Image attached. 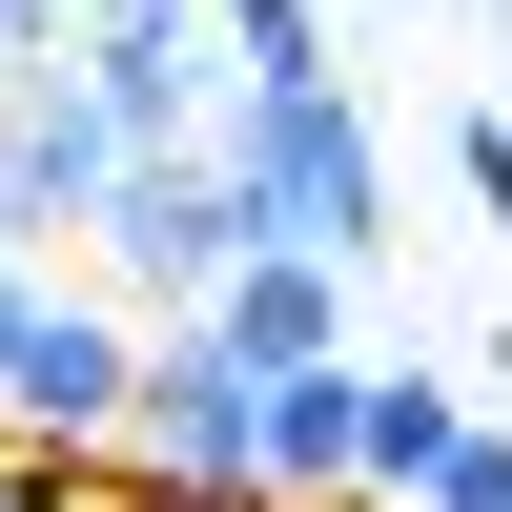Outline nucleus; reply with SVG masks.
<instances>
[{"mask_svg": "<svg viewBox=\"0 0 512 512\" xmlns=\"http://www.w3.org/2000/svg\"><path fill=\"white\" fill-rule=\"evenodd\" d=\"M205 328H226V349L267 369V390H287V369H349V267H308V246H246Z\"/></svg>", "mask_w": 512, "mask_h": 512, "instance_id": "0eeeda50", "label": "nucleus"}, {"mask_svg": "<svg viewBox=\"0 0 512 512\" xmlns=\"http://www.w3.org/2000/svg\"><path fill=\"white\" fill-rule=\"evenodd\" d=\"M41 62H62V41H41V21H21V0H0V82H41Z\"/></svg>", "mask_w": 512, "mask_h": 512, "instance_id": "ddd939ff", "label": "nucleus"}, {"mask_svg": "<svg viewBox=\"0 0 512 512\" xmlns=\"http://www.w3.org/2000/svg\"><path fill=\"white\" fill-rule=\"evenodd\" d=\"M349 492H369V349L267 390V512H349Z\"/></svg>", "mask_w": 512, "mask_h": 512, "instance_id": "6e6552de", "label": "nucleus"}, {"mask_svg": "<svg viewBox=\"0 0 512 512\" xmlns=\"http://www.w3.org/2000/svg\"><path fill=\"white\" fill-rule=\"evenodd\" d=\"M451 185H472L492 226H512V123H451Z\"/></svg>", "mask_w": 512, "mask_h": 512, "instance_id": "f8f14e48", "label": "nucleus"}, {"mask_svg": "<svg viewBox=\"0 0 512 512\" xmlns=\"http://www.w3.org/2000/svg\"><path fill=\"white\" fill-rule=\"evenodd\" d=\"M144 349H164V328L123 308V287H62L41 246H0V451L103 472V451H123V410H144Z\"/></svg>", "mask_w": 512, "mask_h": 512, "instance_id": "f257e3e1", "label": "nucleus"}, {"mask_svg": "<svg viewBox=\"0 0 512 512\" xmlns=\"http://www.w3.org/2000/svg\"><path fill=\"white\" fill-rule=\"evenodd\" d=\"M103 472L164 492V512H267V369H246L226 328H164V349H144V410H123Z\"/></svg>", "mask_w": 512, "mask_h": 512, "instance_id": "7ed1b4c3", "label": "nucleus"}, {"mask_svg": "<svg viewBox=\"0 0 512 512\" xmlns=\"http://www.w3.org/2000/svg\"><path fill=\"white\" fill-rule=\"evenodd\" d=\"M21 21H41V41H82V21H103V0H21Z\"/></svg>", "mask_w": 512, "mask_h": 512, "instance_id": "4468645a", "label": "nucleus"}, {"mask_svg": "<svg viewBox=\"0 0 512 512\" xmlns=\"http://www.w3.org/2000/svg\"><path fill=\"white\" fill-rule=\"evenodd\" d=\"M472 431H492V410L451 390V369H369V512H431V472Z\"/></svg>", "mask_w": 512, "mask_h": 512, "instance_id": "1a4fd4ad", "label": "nucleus"}, {"mask_svg": "<svg viewBox=\"0 0 512 512\" xmlns=\"http://www.w3.org/2000/svg\"><path fill=\"white\" fill-rule=\"evenodd\" d=\"M246 185H226V144H164L144 185L103 205V246H82V287H123V308H164V328H205L226 308V267H246Z\"/></svg>", "mask_w": 512, "mask_h": 512, "instance_id": "20e7f679", "label": "nucleus"}, {"mask_svg": "<svg viewBox=\"0 0 512 512\" xmlns=\"http://www.w3.org/2000/svg\"><path fill=\"white\" fill-rule=\"evenodd\" d=\"M123 185H144V144L103 123V82H82V62L0 82V246H41V226L103 246V205H123Z\"/></svg>", "mask_w": 512, "mask_h": 512, "instance_id": "39448f33", "label": "nucleus"}, {"mask_svg": "<svg viewBox=\"0 0 512 512\" xmlns=\"http://www.w3.org/2000/svg\"><path fill=\"white\" fill-rule=\"evenodd\" d=\"M226 185L267 246H308V267H369L390 246V144H369L349 82H287V103H226Z\"/></svg>", "mask_w": 512, "mask_h": 512, "instance_id": "f03ea898", "label": "nucleus"}, {"mask_svg": "<svg viewBox=\"0 0 512 512\" xmlns=\"http://www.w3.org/2000/svg\"><path fill=\"white\" fill-rule=\"evenodd\" d=\"M62 62L103 82V123H123L144 164H164V144H226V21H205V0H103Z\"/></svg>", "mask_w": 512, "mask_h": 512, "instance_id": "423d86ee", "label": "nucleus"}, {"mask_svg": "<svg viewBox=\"0 0 512 512\" xmlns=\"http://www.w3.org/2000/svg\"><path fill=\"white\" fill-rule=\"evenodd\" d=\"M431 512H512V431H472V451H451V472H431Z\"/></svg>", "mask_w": 512, "mask_h": 512, "instance_id": "9b49d317", "label": "nucleus"}, {"mask_svg": "<svg viewBox=\"0 0 512 512\" xmlns=\"http://www.w3.org/2000/svg\"><path fill=\"white\" fill-rule=\"evenodd\" d=\"M226 21V103H287V82H328V0H205Z\"/></svg>", "mask_w": 512, "mask_h": 512, "instance_id": "9d476101", "label": "nucleus"}]
</instances>
